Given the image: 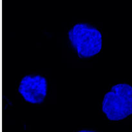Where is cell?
Wrapping results in <instances>:
<instances>
[{
	"mask_svg": "<svg viewBox=\"0 0 132 132\" xmlns=\"http://www.w3.org/2000/svg\"><path fill=\"white\" fill-rule=\"evenodd\" d=\"M106 118L119 122L132 115V86L120 83L112 86L106 94L101 106Z\"/></svg>",
	"mask_w": 132,
	"mask_h": 132,
	"instance_id": "cell-1",
	"label": "cell"
},
{
	"mask_svg": "<svg viewBox=\"0 0 132 132\" xmlns=\"http://www.w3.org/2000/svg\"><path fill=\"white\" fill-rule=\"evenodd\" d=\"M68 38L80 57H92L101 50V33L88 24L77 23L73 25L68 32Z\"/></svg>",
	"mask_w": 132,
	"mask_h": 132,
	"instance_id": "cell-2",
	"label": "cell"
},
{
	"mask_svg": "<svg viewBox=\"0 0 132 132\" xmlns=\"http://www.w3.org/2000/svg\"><path fill=\"white\" fill-rule=\"evenodd\" d=\"M48 90L46 79L41 75H27L22 78L18 92L27 102L40 104L46 97Z\"/></svg>",
	"mask_w": 132,
	"mask_h": 132,
	"instance_id": "cell-3",
	"label": "cell"
},
{
	"mask_svg": "<svg viewBox=\"0 0 132 132\" xmlns=\"http://www.w3.org/2000/svg\"><path fill=\"white\" fill-rule=\"evenodd\" d=\"M76 132H98L95 130H79V131H77Z\"/></svg>",
	"mask_w": 132,
	"mask_h": 132,
	"instance_id": "cell-4",
	"label": "cell"
}]
</instances>
